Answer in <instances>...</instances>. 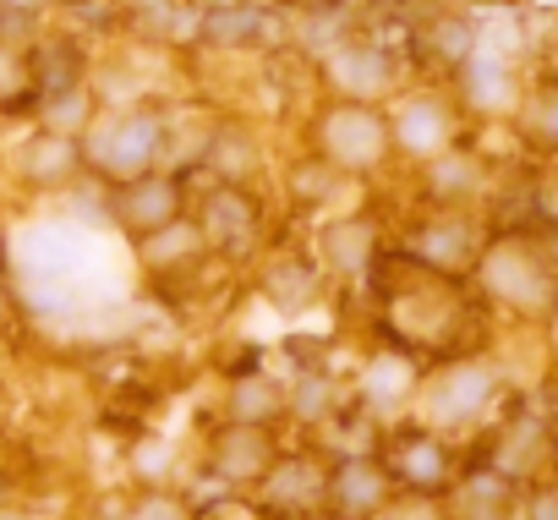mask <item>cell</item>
<instances>
[{
    "mask_svg": "<svg viewBox=\"0 0 558 520\" xmlns=\"http://www.w3.org/2000/svg\"><path fill=\"white\" fill-rule=\"evenodd\" d=\"M197 45L214 56H263L279 45V28L268 7L219 0V7H197Z\"/></svg>",
    "mask_w": 558,
    "mask_h": 520,
    "instance_id": "19",
    "label": "cell"
},
{
    "mask_svg": "<svg viewBox=\"0 0 558 520\" xmlns=\"http://www.w3.org/2000/svg\"><path fill=\"white\" fill-rule=\"evenodd\" d=\"M192 219L203 230V246L219 269H246L268 252L274 225V192L268 186H208L192 192Z\"/></svg>",
    "mask_w": 558,
    "mask_h": 520,
    "instance_id": "3",
    "label": "cell"
},
{
    "mask_svg": "<svg viewBox=\"0 0 558 520\" xmlns=\"http://www.w3.org/2000/svg\"><path fill=\"white\" fill-rule=\"evenodd\" d=\"M351 192V181L340 176V170H329L318 154H307V148H296L286 165H279V203H286L291 214H324V208H335L340 197Z\"/></svg>",
    "mask_w": 558,
    "mask_h": 520,
    "instance_id": "21",
    "label": "cell"
},
{
    "mask_svg": "<svg viewBox=\"0 0 558 520\" xmlns=\"http://www.w3.org/2000/svg\"><path fill=\"white\" fill-rule=\"evenodd\" d=\"M165 137H170V105H105L83 126V181L116 192L126 181H143L165 170Z\"/></svg>",
    "mask_w": 558,
    "mask_h": 520,
    "instance_id": "1",
    "label": "cell"
},
{
    "mask_svg": "<svg viewBox=\"0 0 558 520\" xmlns=\"http://www.w3.org/2000/svg\"><path fill=\"white\" fill-rule=\"evenodd\" d=\"M34 116V77H28V50L0 45V121Z\"/></svg>",
    "mask_w": 558,
    "mask_h": 520,
    "instance_id": "24",
    "label": "cell"
},
{
    "mask_svg": "<svg viewBox=\"0 0 558 520\" xmlns=\"http://www.w3.org/2000/svg\"><path fill=\"white\" fill-rule=\"evenodd\" d=\"M197 176L208 186H268V143L252 121L219 116L208 132V148L197 159Z\"/></svg>",
    "mask_w": 558,
    "mask_h": 520,
    "instance_id": "16",
    "label": "cell"
},
{
    "mask_svg": "<svg viewBox=\"0 0 558 520\" xmlns=\"http://www.w3.org/2000/svg\"><path fill=\"white\" fill-rule=\"evenodd\" d=\"M0 520H34L28 509H17V504H0Z\"/></svg>",
    "mask_w": 558,
    "mask_h": 520,
    "instance_id": "27",
    "label": "cell"
},
{
    "mask_svg": "<svg viewBox=\"0 0 558 520\" xmlns=\"http://www.w3.org/2000/svg\"><path fill=\"white\" fill-rule=\"evenodd\" d=\"M400 257L433 280H460V275H476L482 230H476L471 208H422L400 241Z\"/></svg>",
    "mask_w": 558,
    "mask_h": 520,
    "instance_id": "8",
    "label": "cell"
},
{
    "mask_svg": "<svg viewBox=\"0 0 558 520\" xmlns=\"http://www.w3.org/2000/svg\"><path fill=\"white\" fill-rule=\"evenodd\" d=\"M219 422L286 433V427H291V389H286V378H274V373H263V367H257V373H235V378H225Z\"/></svg>",
    "mask_w": 558,
    "mask_h": 520,
    "instance_id": "20",
    "label": "cell"
},
{
    "mask_svg": "<svg viewBox=\"0 0 558 520\" xmlns=\"http://www.w3.org/2000/svg\"><path fill=\"white\" fill-rule=\"evenodd\" d=\"M132 252H137V269H143V280H148L154 291H186L192 280H203V275L214 269V257H208L203 230H197L192 214H186L181 225H170L165 235L132 246Z\"/></svg>",
    "mask_w": 558,
    "mask_h": 520,
    "instance_id": "18",
    "label": "cell"
},
{
    "mask_svg": "<svg viewBox=\"0 0 558 520\" xmlns=\"http://www.w3.org/2000/svg\"><path fill=\"white\" fill-rule=\"evenodd\" d=\"M476 280L493 302H509L520 313H542L553 297V264L536 241H520V235H504L493 246H482L476 257Z\"/></svg>",
    "mask_w": 558,
    "mask_h": 520,
    "instance_id": "12",
    "label": "cell"
},
{
    "mask_svg": "<svg viewBox=\"0 0 558 520\" xmlns=\"http://www.w3.org/2000/svg\"><path fill=\"white\" fill-rule=\"evenodd\" d=\"M286 433H268V427H235V422H214L197 455V471L219 487V493H252L274 460L286 455Z\"/></svg>",
    "mask_w": 558,
    "mask_h": 520,
    "instance_id": "10",
    "label": "cell"
},
{
    "mask_svg": "<svg viewBox=\"0 0 558 520\" xmlns=\"http://www.w3.org/2000/svg\"><path fill=\"white\" fill-rule=\"evenodd\" d=\"M324 493H329V449L302 438L286 444L274 471L252 487V504L263 509V520H313L324 515Z\"/></svg>",
    "mask_w": 558,
    "mask_h": 520,
    "instance_id": "9",
    "label": "cell"
},
{
    "mask_svg": "<svg viewBox=\"0 0 558 520\" xmlns=\"http://www.w3.org/2000/svg\"><path fill=\"white\" fill-rule=\"evenodd\" d=\"M313 72H318V83H324V99H345V105H373V110H384V99H395L400 83H405V56H400L389 39L351 28V34H340L329 50L313 56Z\"/></svg>",
    "mask_w": 558,
    "mask_h": 520,
    "instance_id": "4",
    "label": "cell"
},
{
    "mask_svg": "<svg viewBox=\"0 0 558 520\" xmlns=\"http://www.w3.org/2000/svg\"><path fill=\"white\" fill-rule=\"evenodd\" d=\"M105 214L132 246H143V241L165 235L170 225H181L192 214V181L170 176V170H154L143 181H126V186L105 192Z\"/></svg>",
    "mask_w": 558,
    "mask_h": 520,
    "instance_id": "11",
    "label": "cell"
},
{
    "mask_svg": "<svg viewBox=\"0 0 558 520\" xmlns=\"http://www.w3.org/2000/svg\"><path fill=\"white\" fill-rule=\"evenodd\" d=\"M384 121H389V143H395V165H433L438 154L460 148V105L449 88H400L389 105H384Z\"/></svg>",
    "mask_w": 558,
    "mask_h": 520,
    "instance_id": "6",
    "label": "cell"
},
{
    "mask_svg": "<svg viewBox=\"0 0 558 520\" xmlns=\"http://www.w3.org/2000/svg\"><path fill=\"white\" fill-rule=\"evenodd\" d=\"M110 509H116V520H197V504L170 482H159V487L132 482L126 493H110Z\"/></svg>",
    "mask_w": 558,
    "mask_h": 520,
    "instance_id": "23",
    "label": "cell"
},
{
    "mask_svg": "<svg viewBox=\"0 0 558 520\" xmlns=\"http://www.w3.org/2000/svg\"><path fill=\"white\" fill-rule=\"evenodd\" d=\"M378 520H449V509L438 498H395Z\"/></svg>",
    "mask_w": 558,
    "mask_h": 520,
    "instance_id": "25",
    "label": "cell"
},
{
    "mask_svg": "<svg viewBox=\"0 0 558 520\" xmlns=\"http://www.w3.org/2000/svg\"><path fill=\"white\" fill-rule=\"evenodd\" d=\"M514 126H520V137H525L531 148L558 154V77H536L531 88H520Z\"/></svg>",
    "mask_w": 558,
    "mask_h": 520,
    "instance_id": "22",
    "label": "cell"
},
{
    "mask_svg": "<svg viewBox=\"0 0 558 520\" xmlns=\"http://www.w3.org/2000/svg\"><path fill=\"white\" fill-rule=\"evenodd\" d=\"M313 520H329V515H313Z\"/></svg>",
    "mask_w": 558,
    "mask_h": 520,
    "instance_id": "28",
    "label": "cell"
},
{
    "mask_svg": "<svg viewBox=\"0 0 558 520\" xmlns=\"http://www.w3.org/2000/svg\"><path fill=\"white\" fill-rule=\"evenodd\" d=\"M487 400H493V373L487 367H476V362H454V367H444V373H433L427 384H416V422L422 427H433L438 438H449V433H465L482 411H487Z\"/></svg>",
    "mask_w": 558,
    "mask_h": 520,
    "instance_id": "14",
    "label": "cell"
},
{
    "mask_svg": "<svg viewBox=\"0 0 558 520\" xmlns=\"http://www.w3.org/2000/svg\"><path fill=\"white\" fill-rule=\"evenodd\" d=\"M373 455H378V465L389 471V482H395L400 498H449V487H454V476H460L449 438H438V433L422 427L416 416H400V422L378 427Z\"/></svg>",
    "mask_w": 558,
    "mask_h": 520,
    "instance_id": "5",
    "label": "cell"
},
{
    "mask_svg": "<svg viewBox=\"0 0 558 520\" xmlns=\"http://www.w3.org/2000/svg\"><path fill=\"white\" fill-rule=\"evenodd\" d=\"M307 246H313V257H318V269H324L329 286H362V280H373L384 269V257H389L384 219L367 214V208H335V214H324Z\"/></svg>",
    "mask_w": 558,
    "mask_h": 520,
    "instance_id": "7",
    "label": "cell"
},
{
    "mask_svg": "<svg viewBox=\"0 0 558 520\" xmlns=\"http://www.w3.org/2000/svg\"><path fill=\"white\" fill-rule=\"evenodd\" d=\"M252 286H257V297L274 313H307L329 291L313 246H268L257 264H252Z\"/></svg>",
    "mask_w": 558,
    "mask_h": 520,
    "instance_id": "17",
    "label": "cell"
},
{
    "mask_svg": "<svg viewBox=\"0 0 558 520\" xmlns=\"http://www.w3.org/2000/svg\"><path fill=\"white\" fill-rule=\"evenodd\" d=\"M0 176H12V186L28 197L72 192L83 181V143L50 126H28L12 154H0Z\"/></svg>",
    "mask_w": 558,
    "mask_h": 520,
    "instance_id": "13",
    "label": "cell"
},
{
    "mask_svg": "<svg viewBox=\"0 0 558 520\" xmlns=\"http://www.w3.org/2000/svg\"><path fill=\"white\" fill-rule=\"evenodd\" d=\"M395 482L378 465L373 449H351V455H329V493H324V515L329 520H378L395 504Z\"/></svg>",
    "mask_w": 558,
    "mask_h": 520,
    "instance_id": "15",
    "label": "cell"
},
{
    "mask_svg": "<svg viewBox=\"0 0 558 520\" xmlns=\"http://www.w3.org/2000/svg\"><path fill=\"white\" fill-rule=\"evenodd\" d=\"M531 203H536V214L558 230V170H547L542 181H536V192H531Z\"/></svg>",
    "mask_w": 558,
    "mask_h": 520,
    "instance_id": "26",
    "label": "cell"
},
{
    "mask_svg": "<svg viewBox=\"0 0 558 520\" xmlns=\"http://www.w3.org/2000/svg\"><path fill=\"white\" fill-rule=\"evenodd\" d=\"M302 148L318 154L329 170H340L345 181H378L384 170H395V143H389V121L373 105H345V99H318L302 121Z\"/></svg>",
    "mask_w": 558,
    "mask_h": 520,
    "instance_id": "2",
    "label": "cell"
}]
</instances>
